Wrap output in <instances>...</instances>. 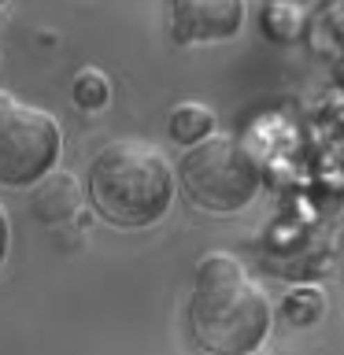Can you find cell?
<instances>
[{"instance_id": "obj_3", "label": "cell", "mask_w": 344, "mask_h": 355, "mask_svg": "<svg viewBox=\"0 0 344 355\" xmlns=\"http://www.w3.org/2000/svg\"><path fill=\"white\" fill-rule=\"evenodd\" d=\"M178 182L189 204L211 215H233L248 207L263 189V171L255 155L230 133H211L193 144L178 163Z\"/></svg>"}, {"instance_id": "obj_2", "label": "cell", "mask_w": 344, "mask_h": 355, "mask_svg": "<svg viewBox=\"0 0 344 355\" xmlns=\"http://www.w3.org/2000/svg\"><path fill=\"white\" fill-rule=\"evenodd\" d=\"M89 204L119 230L155 226L174 200V174L152 144L115 141L93 159L85 178Z\"/></svg>"}, {"instance_id": "obj_10", "label": "cell", "mask_w": 344, "mask_h": 355, "mask_svg": "<svg viewBox=\"0 0 344 355\" xmlns=\"http://www.w3.org/2000/svg\"><path fill=\"white\" fill-rule=\"evenodd\" d=\"M8 241H11V222L4 215V207H0V263H4V255H8Z\"/></svg>"}, {"instance_id": "obj_1", "label": "cell", "mask_w": 344, "mask_h": 355, "mask_svg": "<svg viewBox=\"0 0 344 355\" xmlns=\"http://www.w3.org/2000/svg\"><path fill=\"white\" fill-rule=\"evenodd\" d=\"M189 333L207 355H252L270 333V304L226 252L200 259L189 296Z\"/></svg>"}, {"instance_id": "obj_7", "label": "cell", "mask_w": 344, "mask_h": 355, "mask_svg": "<svg viewBox=\"0 0 344 355\" xmlns=\"http://www.w3.org/2000/svg\"><path fill=\"white\" fill-rule=\"evenodd\" d=\"M211 130H215V115L204 104H178L171 111V137L178 144H185V148L211 137Z\"/></svg>"}, {"instance_id": "obj_11", "label": "cell", "mask_w": 344, "mask_h": 355, "mask_svg": "<svg viewBox=\"0 0 344 355\" xmlns=\"http://www.w3.org/2000/svg\"><path fill=\"white\" fill-rule=\"evenodd\" d=\"M0 4H4V0H0Z\"/></svg>"}, {"instance_id": "obj_8", "label": "cell", "mask_w": 344, "mask_h": 355, "mask_svg": "<svg viewBox=\"0 0 344 355\" xmlns=\"http://www.w3.org/2000/svg\"><path fill=\"white\" fill-rule=\"evenodd\" d=\"M322 315H326V296H322V288H315V285L293 288V293L285 296V304H282V318L296 329L315 326Z\"/></svg>"}, {"instance_id": "obj_5", "label": "cell", "mask_w": 344, "mask_h": 355, "mask_svg": "<svg viewBox=\"0 0 344 355\" xmlns=\"http://www.w3.org/2000/svg\"><path fill=\"white\" fill-rule=\"evenodd\" d=\"M244 26V0H171V33L182 44L230 41Z\"/></svg>"}, {"instance_id": "obj_6", "label": "cell", "mask_w": 344, "mask_h": 355, "mask_svg": "<svg viewBox=\"0 0 344 355\" xmlns=\"http://www.w3.org/2000/svg\"><path fill=\"white\" fill-rule=\"evenodd\" d=\"M33 218L41 222H63L78 211V185L71 174H44L30 196Z\"/></svg>"}, {"instance_id": "obj_4", "label": "cell", "mask_w": 344, "mask_h": 355, "mask_svg": "<svg viewBox=\"0 0 344 355\" xmlns=\"http://www.w3.org/2000/svg\"><path fill=\"white\" fill-rule=\"evenodd\" d=\"M55 159H60L55 119L0 93V185H37L44 174H52Z\"/></svg>"}, {"instance_id": "obj_9", "label": "cell", "mask_w": 344, "mask_h": 355, "mask_svg": "<svg viewBox=\"0 0 344 355\" xmlns=\"http://www.w3.org/2000/svg\"><path fill=\"white\" fill-rule=\"evenodd\" d=\"M108 96H111V85H108V78L93 71V67H85V71H78L74 74V82H71V100L82 111H100L108 104Z\"/></svg>"}]
</instances>
